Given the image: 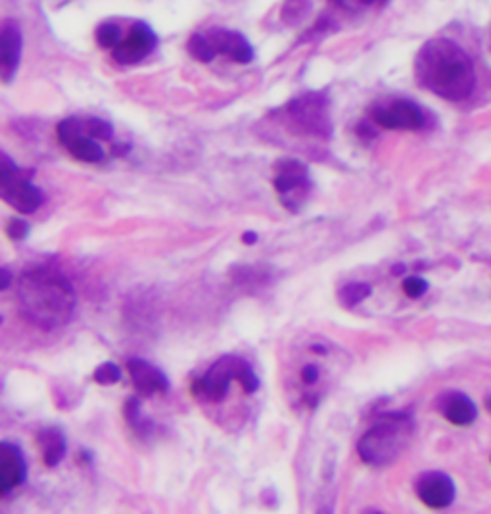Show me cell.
Listing matches in <instances>:
<instances>
[{
    "label": "cell",
    "mask_w": 491,
    "mask_h": 514,
    "mask_svg": "<svg viewBox=\"0 0 491 514\" xmlns=\"http://www.w3.org/2000/svg\"><path fill=\"white\" fill-rule=\"evenodd\" d=\"M37 445L43 453V461L48 468L58 467L62 463V459L66 457V436L60 428L56 426H48L37 432Z\"/></svg>",
    "instance_id": "e0dca14e"
},
{
    "label": "cell",
    "mask_w": 491,
    "mask_h": 514,
    "mask_svg": "<svg viewBox=\"0 0 491 514\" xmlns=\"http://www.w3.org/2000/svg\"><path fill=\"white\" fill-rule=\"evenodd\" d=\"M286 117L296 127L294 131L302 135H315V137H328L330 135V116L325 96L321 94H307L296 98L286 106Z\"/></svg>",
    "instance_id": "52a82bcc"
},
{
    "label": "cell",
    "mask_w": 491,
    "mask_h": 514,
    "mask_svg": "<svg viewBox=\"0 0 491 514\" xmlns=\"http://www.w3.org/2000/svg\"><path fill=\"white\" fill-rule=\"evenodd\" d=\"M309 171L298 160H284L277 165L275 173V190L281 196V202L288 210H298L309 192Z\"/></svg>",
    "instance_id": "8fae6325"
},
{
    "label": "cell",
    "mask_w": 491,
    "mask_h": 514,
    "mask_svg": "<svg viewBox=\"0 0 491 514\" xmlns=\"http://www.w3.org/2000/svg\"><path fill=\"white\" fill-rule=\"evenodd\" d=\"M415 434L411 417L394 413L384 415L369 432L359 440L357 453L365 465L390 467L405 453Z\"/></svg>",
    "instance_id": "3957f363"
},
{
    "label": "cell",
    "mask_w": 491,
    "mask_h": 514,
    "mask_svg": "<svg viewBox=\"0 0 491 514\" xmlns=\"http://www.w3.org/2000/svg\"><path fill=\"white\" fill-rule=\"evenodd\" d=\"M22 31L14 22H4L0 31V73L4 83H10L22 58Z\"/></svg>",
    "instance_id": "5bb4252c"
},
{
    "label": "cell",
    "mask_w": 491,
    "mask_h": 514,
    "mask_svg": "<svg viewBox=\"0 0 491 514\" xmlns=\"http://www.w3.org/2000/svg\"><path fill=\"white\" fill-rule=\"evenodd\" d=\"M10 281H12V277H10L8 269H6V267H2V284H0V288H2V290H6V288L10 286Z\"/></svg>",
    "instance_id": "484cf974"
},
{
    "label": "cell",
    "mask_w": 491,
    "mask_h": 514,
    "mask_svg": "<svg viewBox=\"0 0 491 514\" xmlns=\"http://www.w3.org/2000/svg\"><path fill=\"white\" fill-rule=\"evenodd\" d=\"M0 196L20 213H33L43 204V192L31 183V171L14 164L6 154L0 160Z\"/></svg>",
    "instance_id": "8992f818"
},
{
    "label": "cell",
    "mask_w": 491,
    "mask_h": 514,
    "mask_svg": "<svg viewBox=\"0 0 491 514\" xmlns=\"http://www.w3.org/2000/svg\"><path fill=\"white\" fill-rule=\"evenodd\" d=\"M373 294V288L367 282H350L338 292V300L344 307H355Z\"/></svg>",
    "instance_id": "ac0fdd59"
},
{
    "label": "cell",
    "mask_w": 491,
    "mask_h": 514,
    "mask_svg": "<svg viewBox=\"0 0 491 514\" xmlns=\"http://www.w3.org/2000/svg\"><path fill=\"white\" fill-rule=\"evenodd\" d=\"M403 292H405L409 298L417 300V298H421V296H424V294L428 292V282L421 279V277H407V279L403 281Z\"/></svg>",
    "instance_id": "44dd1931"
},
{
    "label": "cell",
    "mask_w": 491,
    "mask_h": 514,
    "mask_svg": "<svg viewBox=\"0 0 491 514\" xmlns=\"http://www.w3.org/2000/svg\"><path fill=\"white\" fill-rule=\"evenodd\" d=\"M18 309L25 321L41 330L68 325L77 298L66 275L50 267L25 271L18 281Z\"/></svg>",
    "instance_id": "6da1fadb"
},
{
    "label": "cell",
    "mask_w": 491,
    "mask_h": 514,
    "mask_svg": "<svg viewBox=\"0 0 491 514\" xmlns=\"http://www.w3.org/2000/svg\"><path fill=\"white\" fill-rule=\"evenodd\" d=\"M29 233V225L24 219H12L6 227V234L12 238V240H24L25 236Z\"/></svg>",
    "instance_id": "7402d4cb"
},
{
    "label": "cell",
    "mask_w": 491,
    "mask_h": 514,
    "mask_svg": "<svg viewBox=\"0 0 491 514\" xmlns=\"http://www.w3.org/2000/svg\"><path fill=\"white\" fill-rule=\"evenodd\" d=\"M319 378H321V371H319L317 365L307 363L304 369H302V380H304V384H307V386H315L319 382Z\"/></svg>",
    "instance_id": "cb8c5ba5"
},
{
    "label": "cell",
    "mask_w": 491,
    "mask_h": 514,
    "mask_svg": "<svg viewBox=\"0 0 491 514\" xmlns=\"http://www.w3.org/2000/svg\"><path fill=\"white\" fill-rule=\"evenodd\" d=\"M98 45L112 52L121 66L139 64L154 52L158 37L146 22L137 20H106L96 29Z\"/></svg>",
    "instance_id": "277c9868"
},
{
    "label": "cell",
    "mask_w": 491,
    "mask_h": 514,
    "mask_svg": "<svg viewBox=\"0 0 491 514\" xmlns=\"http://www.w3.org/2000/svg\"><path fill=\"white\" fill-rule=\"evenodd\" d=\"M27 478V465H25L22 449L10 442L0 444V480H2V493H8L18 486H22Z\"/></svg>",
    "instance_id": "9a60e30c"
},
{
    "label": "cell",
    "mask_w": 491,
    "mask_h": 514,
    "mask_svg": "<svg viewBox=\"0 0 491 514\" xmlns=\"http://www.w3.org/2000/svg\"><path fill=\"white\" fill-rule=\"evenodd\" d=\"M127 371L133 380V386L141 398H152L156 394L169 392V380L164 371L154 367L144 359H129Z\"/></svg>",
    "instance_id": "4fadbf2b"
},
{
    "label": "cell",
    "mask_w": 491,
    "mask_h": 514,
    "mask_svg": "<svg viewBox=\"0 0 491 514\" xmlns=\"http://www.w3.org/2000/svg\"><path fill=\"white\" fill-rule=\"evenodd\" d=\"M94 382L100 384V386H112L117 384L121 380V371L117 367L116 363H102L96 367V371L93 373Z\"/></svg>",
    "instance_id": "d6986e66"
},
{
    "label": "cell",
    "mask_w": 491,
    "mask_h": 514,
    "mask_svg": "<svg viewBox=\"0 0 491 514\" xmlns=\"http://www.w3.org/2000/svg\"><path fill=\"white\" fill-rule=\"evenodd\" d=\"M236 380L240 382V386L244 388L246 394H254L259 388L258 374L254 373V369H252L250 363H246V361H244V365H242V369H240Z\"/></svg>",
    "instance_id": "ffe728a7"
},
{
    "label": "cell",
    "mask_w": 491,
    "mask_h": 514,
    "mask_svg": "<svg viewBox=\"0 0 491 514\" xmlns=\"http://www.w3.org/2000/svg\"><path fill=\"white\" fill-rule=\"evenodd\" d=\"M371 117L376 125L392 131H419L426 121L421 106L407 98H384L376 102Z\"/></svg>",
    "instance_id": "9c48e42d"
},
{
    "label": "cell",
    "mask_w": 491,
    "mask_h": 514,
    "mask_svg": "<svg viewBox=\"0 0 491 514\" xmlns=\"http://www.w3.org/2000/svg\"><path fill=\"white\" fill-rule=\"evenodd\" d=\"M440 411L453 426H470L478 419V407L461 392H451L444 396L440 401Z\"/></svg>",
    "instance_id": "2e32d148"
},
{
    "label": "cell",
    "mask_w": 491,
    "mask_h": 514,
    "mask_svg": "<svg viewBox=\"0 0 491 514\" xmlns=\"http://www.w3.org/2000/svg\"><path fill=\"white\" fill-rule=\"evenodd\" d=\"M258 240L259 236L254 233V231H248V233L242 234V242H244V244H256Z\"/></svg>",
    "instance_id": "d4e9b609"
},
{
    "label": "cell",
    "mask_w": 491,
    "mask_h": 514,
    "mask_svg": "<svg viewBox=\"0 0 491 514\" xmlns=\"http://www.w3.org/2000/svg\"><path fill=\"white\" fill-rule=\"evenodd\" d=\"M58 141L71 156L85 164H98L104 160V148L94 139L89 127V119L68 117L58 125Z\"/></svg>",
    "instance_id": "ba28073f"
},
{
    "label": "cell",
    "mask_w": 491,
    "mask_h": 514,
    "mask_svg": "<svg viewBox=\"0 0 491 514\" xmlns=\"http://www.w3.org/2000/svg\"><path fill=\"white\" fill-rule=\"evenodd\" d=\"M242 365H244V359L236 357V355H225V357L217 359L211 365L210 371L192 384V392L196 396H206L215 403H221L223 399L227 398L229 386L233 380L238 378Z\"/></svg>",
    "instance_id": "30bf717a"
},
{
    "label": "cell",
    "mask_w": 491,
    "mask_h": 514,
    "mask_svg": "<svg viewBox=\"0 0 491 514\" xmlns=\"http://www.w3.org/2000/svg\"><path fill=\"white\" fill-rule=\"evenodd\" d=\"M188 52L200 62H211L219 56L238 64H250L254 60V48L246 37L229 29H210L194 35L188 43Z\"/></svg>",
    "instance_id": "5b68a950"
},
{
    "label": "cell",
    "mask_w": 491,
    "mask_h": 514,
    "mask_svg": "<svg viewBox=\"0 0 491 514\" xmlns=\"http://www.w3.org/2000/svg\"><path fill=\"white\" fill-rule=\"evenodd\" d=\"M455 482L445 472H424L417 480V495L428 509H447L455 501Z\"/></svg>",
    "instance_id": "7c38bea8"
},
{
    "label": "cell",
    "mask_w": 491,
    "mask_h": 514,
    "mask_svg": "<svg viewBox=\"0 0 491 514\" xmlns=\"http://www.w3.org/2000/svg\"><path fill=\"white\" fill-rule=\"evenodd\" d=\"M415 75L426 91L449 102L465 100L476 85L470 56L449 39H432L419 50Z\"/></svg>",
    "instance_id": "7a4b0ae2"
},
{
    "label": "cell",
    "mask_w": 491,
    "mask_h": 514,
    "mask_svg": "<svg viewBox=\"0 0 491 514\" xmlns=\"http://www.w3.org/2000/svg\"><path fill=\"white\" fill-rule=\"evenodd\" d=\"M336 4H340L344 10H350V12H361V10H367L371 6H376L384 0H334Z\"/></svg>",
    "instance_id": "603a6c76"
}]
</instances>
